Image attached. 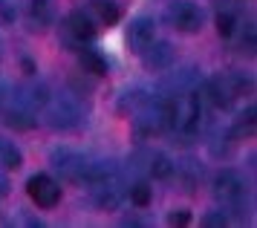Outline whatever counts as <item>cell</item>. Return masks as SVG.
I'll list each match as a JSON object with an SVG mask.
<instances>
[{
    "mask_svg": "<svg viewBox=\"0 0 257 228\" xmlns=\"http://www.w3.org/2000/svg\"><path fill=\"white\" fill-rule=\"evenodd\" d=\"M234 26H237V18H234V12H220L217 15V32L222 35V38H231L234 35Z\"/></svg>",
    "mask_w": 257,
    "mask_h": 228,
    "instance_id": "2e32d148",
    "label": "cell"
},
{
    "mask_svg": "<svg viewBox=\"0 0 257 228\" xmlns=\"http://www.w3.org/2000/svg\"><path fill=\"white\" fill-rule=\"evenodd\" d=\"M142 61H145V67L153 69V72H162V69H171L174 67V46L171 44H165V41H153L148 49H142L139 52Z\"/></svg>",
    "mask_w": 257,
    "mask_h": 228,
    "instance_id": "ba28073f",
    "label": "cell"
},
{
    "mask_svg": "<svg viewBox=\"0 0 257 228\" xmlns=\"http://www.w3.org/2000/svg\"><path fill=\"white\" fill-rule=\"evenodd\" d=\"M168 222H171V225H188V222H191V211H174V214L168 217Z\"/></svg>",
    "mask_w": 257,
    "mask_h": 228,
    "instance_id": "44dd1931",
    "label": "cell"
},
{
    "mask_svg": "<svg viewBox=\"0 0 257 228\" xmlns=\"http://www.w3.org/2000/svg\"><path fill=\"white\" fill-rule=\"evenodd\" d=\"M156 41V23L151 18H136V21H130L127 26V46L133 52H142V49H148V46Z\"/></svg>",
    "mask_w": 257,
    "mask_h": 228,
    "instance_id": "52a82bcc",
    "label": "cell"
},
{
    "mask_svg": "<svg viewBox=\"0 0 257 228\" xmlns=\"http://www.w3.org/2000/svg\"><path fill=\"white\" fill-rule=\"evenodd\" d=\"M148 171H151V176H156V179H168V176L174 173V162L168 159V156H162V153H153Z\"/></svg>",
    "mask_w": 257,
    "mask_h": 228,
    "instance_id": "5bb4252c",
    "label": "cell"
},
{
    "mask_svg": "<svg viewBox=\"0 0 257 228\" xmlns=\"http://www.w3.org/2000/svg\"><path fill=\"white\" fill-rule=\"evenodd\" d=\"M237 133H240V136H243V133H248V136L254 133V107H248V110L240 116V122H237Z\"/></svg>",
    "mask_w": 257,
    "mask_h": 228,
    "instance_id": "d6986e66",
    "label": "cell"
},
{
    "mask_svg": "<svg viewBox=\"0 0 257 228\" xmlns=\"http://www.w3.org/2000/svg\"><path fill=\"white\" fill-rule=\"evenodd\" d=\"M67 29H70L72 38H78V41H90V38L95 35V23L84 9H75V12H70V18H67Z\"/></svg>",
    "mask_w": 257,
    "mask_h": 228,
    "instance_id": "30bf717a",
    "label": "cell"
},
{
    "mask_svg": "<svg viewBox=\"0 0 257 228\" xmlns=\"http://www.w3.org/2000/svg\"><path fill=\"white\" fill-rule=\"evenodd\" d=\"M47 116L49 122H52V127H61V130H72V127L81 125V107L72 101L70 95H55V98H49L47 104Z\"/></svg>",
    "mask_w": 257,
    "mask_h": 228,
    "instance_id": "7a4b0ae2",
    "label": "cell"
},
{
    "mask_svg": "<svg viewBox=\"0 0 257 228\" xmlns=\"http://www.w3.org/2000/svg\"><path fill=\"white\" fill-rule=\"evenodd\" d=\"M95 12H98V18H101L107 26H113V23L121 18V12H118V6L113 0H95Z\"/></svg>",
    "mask_w": 257,
    "mask_h": 228,
    "instance_id": "9a60e30c",
    "label": "cell"
},
{
    "mask_svg": "<svg viewBox=\"0 0 257 228\" xmlns=\"http://www.w3.org/2000/svg\"><path fill=\"white\" fill-rule=\"evenodd\" d=\"M205 225H211V228H217V225H225L228 222V217L222 214V211H214V214H205V219H202Z\"/></svg>",
    "mask_w": 257,
    "mask_h": 228,
    "instance_id": "ffe728a7",
    "label": "cell"
},
{
    "mask_svg": "<svg viewBox=\"0 0 257 228\" xmlns=\"http://www.w3.org/2000/svg\"><path fill=\"white\" fill-rule=\"evenodd\" d=\"M214 194L225 208H240L245 199V185L234 171H220L217 182H214Z\"/></svg>",
    "mask_w": 257,
    "mask_h": 228,
    "instance_id": "3957f363",
    "label": "cell"
},
{
    "mask_svg": "<svg viewBox=\"0 0 257 228\" xmlns=\"http://www.w3.org/2000/svg\"><path fill=\"white\" fill-rule=\"evenodd\" d=\"M78 61H81L84 72H90V75H107V61L95 49H81L78 52Z\"/></svg>",
    "mask_w": 257,
    "mask_h": 228,
    "instance_id": "7c38bea8",
    "label": "cell"
},
{
    "mask_svg": "<svg viewBox=\"0 0 257 228\" xmlns=\"http://www.w3.org/2000/svg\"><path fill=\"white\" fill-rule=\"evenodd\" d=\"M0 21L6 23V26H12L18 21V6H15V0H0Z\"/></svg>",
    "mask_w": 257,
    "mask_h": 228,
    "instance_id": "ac0fdd59",
    "label": "cell"
},
{
    "mask_svg": "<svg viewBox=\"0 0 257 228\" xmlns=\"http://www.w3.org/2000/svg\"><path fill=\"white\" fill-rule=\"evenodd\" d=\"M248 87V81L234 75V72H225V75H217V78L205 81V95L214 107H231V101L237 95H243V90Z\"/></svg>",
    "mask_w": 257,
    "mask_h": 228,
    "instance_id": "6da1fadb",
    "label": "cell"
},
{
    "mask_svg": "<svg viewBox=\"0 0 257 228\" xmlns=\"http://www.w3.org/2000/svg\"><path fill=\"white\" fill-rule=\"evenodd\" d=\"M24 9H26V18L35 29H47L49 23L55 21V6L52 0H24Z\"/></svg>",
    "mask_w": 257,
    "mask_h": 228,
    "instance_id": "9c48e42d",
    "label": "cell"
},
{
    "mask_svg": "<svg viewBox=\"0 0 257 228\" xmlns=\"http://www.w3.org/2000/svg\"><path fill=\"white\" fill-rule=\"evenodd\" d=\"M26 194H29V199L35 205L52 208V205H58V199H61V185L55 179H49L47 173H35L26 182Z\"/></svg>",
    "mask_w": 257,
    "mask_h": 228,
    "instance_id": "277c9868",
    "label": "cell"
},
{
    "mask_svg": "<svg viewBox=\"0 0 257 228\" xmlns=\"http://www.w3.org/2000/svg\"><path fill=\"white\" fill-rule=\"evenodd\" d=\"M151 196H153V191L145 182H136L130 188V199H133V205H139V208L151 205Z\"/></svg>",
    "mask_w": 257,
    "mask_h": 228,
    "instance_id": "e0dca14e",
    "label": "cell"
},
{
    "mask_svg": "<svg viewBox=\"0 0 257 228\" xmlns=\"http://www.w3.org/2000/svg\"><path fill=\"white\" fill-rule=\"evenodd\" d=\"M6 191H9V182H6V179L0 176V194H6Z\"/></svg>",
    "mask_w": 257,
    "mask_h": 228,
    "instance_id": "7402d4cb",
    "label": "cell"
},
{
    "mask_svg": "<svg viewBox=\"0 0 257 228\" xmlns=\"http://www.w3.org/2000/svg\"><path fill=\"white\" fill-rule=\"evenodd\" d=\"M52 162H55V168H58L70 182H84L90 165H93L90 159H84L81 153H72V150H55V153H52Z\"/></svg>",
    "mask_w": 257,
    "mask_h": 228,
    "instance_id": "5b68a950",
    "label": "cell"
},
{
    "mask_svg": "<svg viewBox=\"0 0 257 228\" xmlns=\"http://www.w3.org/2000/svg\"><path fill=\"white\" fill-rule=\"evenodd\" d=\"M168 15H171L174 29H179V32H197L199 26H202V12L191 0H176V3H171V12Z\"/></svg>",
    "mask_w": 257,
    "mask_h": 228,
    "instance_id": "8992f818",
    "label": "cell"
},
{
    "mask_svg": "<svg viewBox=\"0 0 257 228\" xmlns=\"http://www.w3.org/2000/svg\"><path fill=\"white\" fill-rule=\"evenodd\" d=\"M0 119H3V125L15 127V130H32L35 127V116L32 110H26V107H0Z\"/></svg>",
    "mask_w": 257,
    "mask_h": 228,
    "instance_id": "8fae6325",
    "label": "cell"
},
{
    "mask_svg": "<svg viewBox=\"0 0 257 228\" xmlns=\"http://www.w3.org/2000/svg\"><path fill=\"white\" fill-rule=\"evenodd\" d=\"M21 162H24L21 150L15 148L12 142L0 139V165H3V168H9V171H18V168H21Z\"/></svg>",
    "mask_w": 257,
    "mask_h": 228,
    "instance_id": "4fadbf2b",
    "label": "cell"
}]
</instances>
